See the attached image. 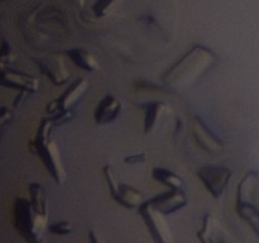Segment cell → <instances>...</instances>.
<instances>
[{
	"mask_svg": "<svg viewBox=\"0 0 259 243\" xmlns=\"http://www.w3.org/2000/svg\"><path fill=\"white\" fill-rule=\"evenodd\" d=\"M197 237L201 242L205 243H219V242H227V232L220 224L219 220L211 214H205L204 219H202L201 229L197 233Z\"/></svg>",
	"mask_w": 259,
	"mask_h": 243,
	"instance_id": "cell-12",
	"label": "cell"
},
{
	"mask_svg": "<svg viewBox=\"0 0 259 243\" xmlns=\"http://www.w3.org/2000/svg\"><path fill=\"white\" fill-rule=\"evenodd\" d=\"M88 81L85 78H77L73 81L70 86L65 90V93L56 99L55 101L47 106L48 114H57V113H66V111H72V108L78 103L83 94L88 90Z\"/></svg>",
	"mask_w": 259,
	"mask_h": 243,
	"instance_id": "cell-7",
	"label": "cell"
},
{
	"mask_svg": "<svg viewBox=\"0 0 259 243\" xmlns=\"http://www.w3.org/2000/svg\"><path fill=\"white\" fill-rule=\"evenodd\" d=\"M157 210L164 215L172 214L177 210L182 209L187 204V197L181 189H169L168 191L157 195L153 199L148 200Z\"/></svg>",
	"mask_w": 259,
	"mask_h": 243,
	"instance_id": "cell-10",
	"label": "cell"
},
{
	"mask_svg": "<svg viewBox=\"0 0 259 243\" xmlns=\"http://www.w3.org/2000/svg\"><path fill=\"white\" fill-rule=\"evenodd\" d=\"M12 119V111L7 108V106H2L0 108V126L4 127L8 122Z\"/></svg>",
	"mask_w": 259,
	"mask_h": 243,
	"instance_id": "cell-20",
	"label": "cell"
},
{
	"mask_svg": "<svg viewBox=\"0 0 259 243\" xmlns=\"http://www.w3.org/2000/svg\"><path fill=\"white\" fill-rule=\"evenodd\" d=\"M53 123L50 118H46L40 122V126L38 128L37 136H35L33 146H34L35 152L40 157L45 166L47 167L48 172L56 184H63L66 179V171L63 167L62 158H61L60 148L55 139L52 138V128Z\"/></svg>",
	"mask_w": 259,
	"mask_h": 243,
	"instance_id": "cell-2",
	"label": "cell"
},
{
	"mask_svg": "<svg viewBox=\"0 0 259 243\" xmlns=\"http://www.w3.org/2000/svg\"><path fill=\"white\" fill-rule=\"evenodd\" d=\"M237 209L240 217L250 225L259 237V208L249 202H237Z\"/></svg>",
	"mask_w": 259,
	"mask_h": 243,
	"instance_id": "cell-16",
	"label": "cell"
},
{
	"mask_svg": "<svg viewBox=\"0 0 259 243\" xmlns=\"http://www.w3.org/2000/svg\"><path fill=\"white\" fill-rule=\"evenodd\" d=\"M121 108H123L121 101L115 95L110 94V95L104 96L99 101L98 106L95 109V114H94L96 124L103 126V124H109L114 122L120 114Z\"/></svg>",
	"mask_w": 259,
	"mask_h": 243,
	"instance_id": "cell-11",
	"label": "cell"
},
{
	"mask_svg": "<svg viewBox=\"0 0 259 243\" xmlns=\"http://www.w3.org/2000/svg\"><path fill=\"white\" fill-rule=\"evenodd\" d=\"M104 175H105L111 196L119 204L128 208V209H133V208H138L143 202V196H142V194L138 190L118 181L110 165L104 166Z\"/></svg>",
	"mask_w": 259,
	"mask_h": 243,
	"instance_id": "cell-5",
	"label": "cell"
},
{
	"mask_svg": "<svg viewBox=\"0 0 259 243\" xmlns=\"http://www.w3.org/2000/svg\"><path fill=\"white\" fill-rule=\"evenodd\" d=\"M217 62L218 58L212 51L204 46H195L164 73L162 80L169 88H187L197 83Z\"/></svg>",
	"mask_w": 259,
	"mask_h": 243,
	"instance_id": "cell-1",
	"label": "cell"
},
{
	"mask_svg": "<svg viewBox=\"0 0 259 243\" xmlns=\"http://www.w3.org/2000/svg\"><path fill=\"white\" fill-rule=\"evenodd\" d=\"M0 60L4 63V66L10 65L15 60L14 48H13V46L7 39L2 40V46H0Z\"/></svg>",
	"mask_w": 259,
	"mask_h": 243,
	"instance_id": "cell-18",
	"label": "cell"
},
{
	"mask_svg": "<svg viewBox=\"0 0 259 243\" xmlns=\"http://www.w3.org/2000/svg\"><path fill=\"white\" fill-rule=\"evenodd\" d=\"M66 53L70 57V60L82 70L96 71L99 68L98 61L89 51L81 50V48H72V50L66 51Z\"/></svg>",
	"mask_w": 259,
	"mask_h": 243,
	"instance_id": "cell-15",
	"label": "cell"
},
{
	"mask_svg": "<svg viewBox=\"0 0 259 243\" xmlns=\"http://www.w3.org/2000/svg\"><path fill=\"white\" fill-rule=\"evenodd\" d=\"M147 159V154L146 153H137L133 154V156H129L125 158V164L128 165H134V164H142Z\"/></svg>",
	"mask_w": 259,
	"mask_h": 243,
	"instance_id": "cell-21",
	"label": "cell"
},
{
	"mask_svg": "<svg viewBox=\"0 0 259 243\" xmlns=\"http://www.w3.org/2000/svg\"><path fill=\"white\" fill-rule=\"evenodd\" d=\"M194 137L197 143H199V146L205 151L210 152V153L211 152L212 153H218L223 149L219 139L210 132V129L199 118H196L194 123Z\"/></svg>",
	"mask_w": 259,
	"mask_h": 243,
	"instance_id": "cell-13",
	"label": "cell"
},
{
	"mask_svg": "<svg viewBox=\"0 0 259 243\" xmlns=\"http://www.w3.org/2000/svg\"><path fill=\"white\" fill-rule=\"evenodd\" d=\"M152 175H153L157 181L162 182L163 185L168 186L169 189H181L182 179L175 172L169 171V170L163 169V167H156Z\"/></svg>",
	"mask_w": 259,
	"mask_h": 243,
	"instance_id": "cell-17",
	"label": "cell"
},
{
	"mask_svg": "<svg viewBox=\"0 0 259 243\" xmlns=\"http://www.w3.org/2000/svg\"><path fill=\"white\" fill-rule=\"evenodd\" d=\"M48 230H50L52 234L56 235H66L70 234L73 230V227L71 225L70 222H57L55 224H51L48 227Z\"/></svg>",
	"mask_w": 259,
	"mask_h": 243,
	"instance_id": "cell-19",
	"label": "cell"
},
{
	"mask_svg": "<svg viewBox=\"0 0 259 243\" xmlns=\"http://www.w3.org/2000/svg\"><path fill=\"white\" fill-rule=\"evenodd\" d=\"M0 85L5 88L15 89L20 93H35L39 89V80L34 76L27 75V73L18 72V71L0 70Z\"/></svg>",
	"mask_w": 259,
	"mask_h": 243,
	"instance_id": "cell-9",
	"label": "cell"
},
{
	"mask_svg": "<svg viewBox=\"0 0 259 243\" xmlns=\"http://www.w3.org/2000/svg\"><path fill=\"white\" fill-rule=\"evenodd\" d=\"M38 67L55 85H62L70 78V72L66 68L63 58L57 53H51L35 60Z\"/></svg>",
	"mask_w": 259,
	"mask_h": 243,
	"instance_id": "cell-8",
	"label": "cell"
},
{
	"mask_svg": "<svg viewBox=\"0 0 259 243\" xmlns=\"http://www.w3.org/2000/svg\"><path fill=\"white\" fill-rule=\"evenodd\" d=\"M197 176L204 182L212 196L220 197L229 185L232 171L224 166L210 165V166H204L197 170Z\"/></svg>",
	"mask_w": 259,
	"mask_h": 243,
	"instance_id": "cell-6",
	"label": "cell"
},
{
	"mask_svg": "<svg viewBox=\"0 0 259 243\" xmlns=\"http://www.w3.org/2000/svg\"><path fill=\"white\" fill-rule=\"evenodd\" d=\"M167 110H168V105L162 103V101H152V103L144 105V111H146V115H144V132L147 134L151 133L158 126L159 120H161L162 116L164 115Z\"/></svg>",
	"mask_w": 259,
	"mask_h": 243,
	"instance_id": "cell-14",
	"label": "cell"
},
{
	"mask_svg": "<svg viewBox=\"0 0 259 243\" xmlns=\"http://www.w3.org/2000/svg\"><path fill=\"white\" fill-rule=\"evenodd\" d=\"M139 214L143 218L149 234L152 235L154 242L169 243L174 240L172 230L164 219V214L157 210L149 201H143L138 207Z\"/></svg>",
	"mask_w": 259,
	"mask_h": 243,
	"instance_id": "cell-4",
	"label": "cell"
},
{
	"mask_svg": "<svg viewBox=\"0 0 259 243\" xmlns=\"http://www.w3.org/2000/svg\"><path fill=\"white\" fill-rule=\"evenodd\" d=\"M15 227L27 240L38 242L42 239L48 227V214L38 212L30 202V199L19 197L14 207Z\"/></svg>",
	"mask_w": 259,
	"mask_h": 243,
	"instance_id": "cell-3",
	"label": "cell"
}]
</instances>
